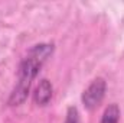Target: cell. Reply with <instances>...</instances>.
<instances>
[{
	"label": "cell",
	"instance_id": "cell-1",
	"mask_svg": "<svg viewBox=\"0 0 124 123\" xmlns=\"http://www.w3.org/2000/svg\"><path fill=\"white\" fill-rule=\"evenodd\" d=\"M54 54V44H35L28 49L25 57L17 68V81L9 96L7 103L10 106H20L26 101L32 83L38 77L40 68L48 61V58Z\"/></svg>",
	"mask_w": 124,
	"mask_h": 123
},
{
	"label": "cell",
	"instance_id": "cell-2",
	"mask_svg": "<svg viewBox=\"0 0 124 123\" xmlns=\"http://www.w3.org/2000/svg\"><path fill=\"white\" fill-rule=\"evenodd\" d=\"M105 91H107V81L102 77L94 78L81 96V101L84 107L88 110H94L95 107H98L105 97Z\"/></svg>",
	"mask_w": 124,
	"mask_h": 123
},
{
	"label": "cell",
	"instance_id": "cell-3",
	"mask_svg": "<svg viewBox=\"0 0 124 123\" xmlns=\"http://www.w3.org/2000/svg\"><path fill=\"white\" fill-rule=\"evenodd\" d=\"M52 96H54L52 83L48 78H42L33 91V101L38 106H48L52 100Z\"/></svg>",
	"mask_w": 124,
	"mask_h": 123
},
{
	"label": "cell",
	"instance_id": "cell-4",
	"mask_svg": "<svg viewBox=\"0 0 124 123\" xmlns=\"http://www.w3.org/2000/svg\"><path fill=\"white\" fill-rule=\"evenodd\" d=\"M118 122H120V107H118V104L111 103L104 109L100 123H118Z\"/></svg>",
	"mask_w": 124,
	"mask_h": 123
},
{
	"label": "cell",
	"instance_id": "cell-5",
	"mask_svg": "<svg viewBox=\"0 0 124 123\" xmlns=\"http://www.w3.org/2000/svg\"><path fill=\"white\" fill-rule=\"evenodd\" d=\"M65 123H79V114H78L77 107H74V106L68 107L66 117H65Z\"/></svg>",
	"mask_w": 124,
	"mask_h": 123
}]
</instances>
